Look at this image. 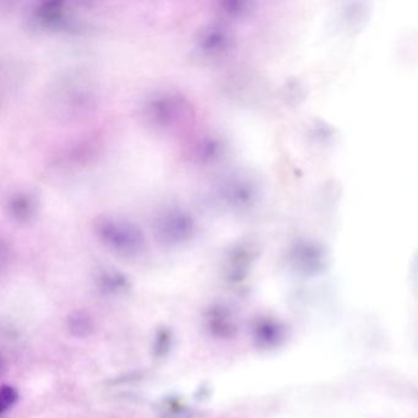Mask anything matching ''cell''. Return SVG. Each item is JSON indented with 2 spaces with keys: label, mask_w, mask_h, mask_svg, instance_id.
I'll return each mask as SVG.
<instances>
[{
  "label": "cell",
  "mask_w": 418,
  "mask_h": 418,
  "mask_svg": "<svg viewBox=\"0 0 418 418\" xmlns=\"http://www.w3.org/2000/svg\"><path fill=\"white\" fill-rule=\"evenodd\" d=\"M205 325L215 338H231L237 333L236 319L224 305H214L206 312Z\"/></svg>",
  "instance_id": "cell-1"
},
{
  "label": "cell",
  "mask_w": 418,
  "mask_h": 418,
  "mask_svg": "<svg viewBox=\"0 0 418 418\" xmlns=\"http://www.w3.org/2000/svg\"><path fill=\"white\" fill-rule=\"evenodd\" d=\"M68 329L76 338H86L94 331V320L85 312H74L68 317Z\"/></svg>",
  "instance_id": "cell-2"
},
{
  "label": "cell",
  "mask_w": 418,
  "mask_h": 418,
  "mask_svg": "<svg viewBox=\"0 0 418 418\" xmlns=\"http://www.w3.org/2000/svg\"><path fill=\"white\" fill-rule=\"evenodd\" d=\"M19 400V393L11 385L4 384L0 390V411L4 414L9 411Z\"/></svg>",
  "instance_id": "cell-3"
},
{
  "label": "cell",
  "mask_w": 418,
  "mask_h": 418,
  "mask_svg": "<svg viewBox=\"0 0 418 418\" xmlns=\"http://www.w3.org/2000/svg\"><path fill=\"white\" fill-rule=\"evenodd\" d=\"M127 281L120 275H108L103 277L102 280V291L107 292L108 295H115L127 289Z\"/></svg>",
  "instance_id": "cell-4"
},
{
  "label": "cell",
  "mask_w": 418,
  "mask_h": 418,
  "mask_svg": "<svg viewBox=\"0 0 418 418\" xmlns=\"http://www.w3.org/2000/svg\"><path fill=\"white\" fill-rule=\"evenodd\" d=\"M255 336H257L258 341L262 345L271 343L276 338V328H274V325L271 323L258 324L257 329H255Z\"/></svg>",
  "instance_id": "cell-5"
},
{
  "label": "cell",
  "mask_w": 418,
  "mask_h": 418,
  "mask_svg": "<svg viewBox=\"0 0 418 418\" xmlns=\"http://www.w3.org/2000/svg\"><path fill=\"white\" fill-rule=\"evenodd\" d=\"M170 346H171V333L168 330H160L156 334L155 346H153L156 356L166 355L167 351L170 350Z\"/></svg>",
  "instance_id": "cell-6"
}]
</instances>
